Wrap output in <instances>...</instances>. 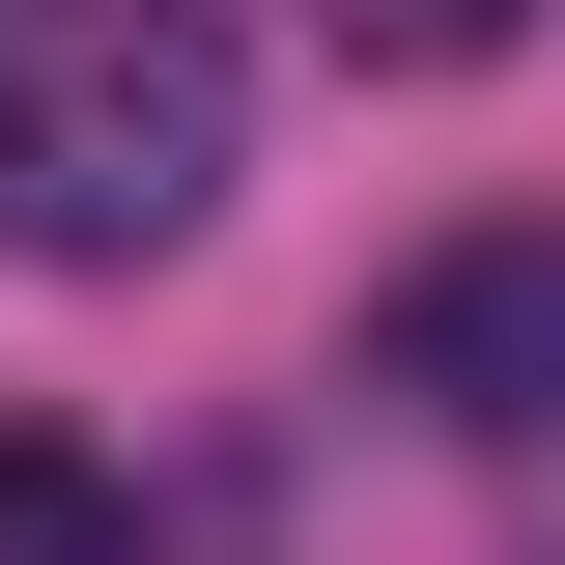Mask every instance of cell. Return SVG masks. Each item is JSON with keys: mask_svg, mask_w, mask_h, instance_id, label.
<instances>
[{"mask_svg": "<svg viewBox=\"0 0 565 565\" xmlns=\"http://www.w3.org/2000/svg\"><path fill=\"white\" fill-rule=\"evenodd\" d=\"M226 170H255V57H226L199 0H57V29L0 57V255L141 282Z\"/></svg>", "mask_w": 565, "mask_h": 565, "instance_id": "cell-1", "label": "cell"}, {"mask_svg": "<svg viewBox=\"0 0 565 565\" xmlns=\"http://www.w3.org/2000/svg\"><path fill=\"white\" fill-rule=\"evenodd\" d=\"M367 396L481 424V452H565V226H452V255L367 311Z\"/></svg>", "mask_w": 565, "mask_h": 565, "instance_id": "cell-2", "label": "cell"}, {"mask_svg": "<svg viewBox=\"0 0 565 565\" xmlns=\"http://www.w3.org/2000/svg\"><path fill=\"white\" fill-rule=\"evenodd\" d=\"M0 565H141L114 452H57V424H0Z\"/></svg>", "mask_w": 565, "mask_h": 565, "instance_id": "cell-3", "label": "cell"}, {"mask_svg": "<svg viewBox=\"0 0 565 565\" xmlns=\"http://www.w3.org/2000/svg\"><path fill=\"white\" fill-rule=\"evenodd\" d=\"M537 0H340V57H396V85H452V57H509Z\"/></svg>", "mask_w": 565, "mask_h": 565, "instance_id": "cell-4", "label": "cell"}]
</instances>
